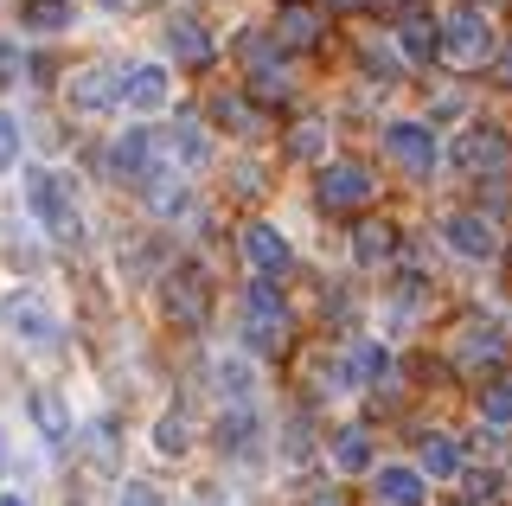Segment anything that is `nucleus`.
<instances>
[{
    "mask_svg": "<svg viewBox=\"0 0 512 506\" xmlns=\"http://www.w3.org/2000/svg\"><path fill=\"white\" fill-rule=\"evenodd\" d=\"M167 58H180V65H205L212 58V33H205L199 20H167Z\"/></svg>",
    "mask_w": 512,
    "mask_h": 506,
    "instance_id": "16",
    "label": "nucleus"
},
{
    "mask_svg": "<svg viewBox=\"0 0 512 506\" xmlns=\"http://www.w3.org/2000/svg\"><path fill=\"white\" fill-rule=\"evenodd\" d=\"M282 340H288V308L269 282H256L244 295V346L250 353H282Z\"/></svg>",
    "mask_w": 512,
    "mask_h": 506,
    "instance_id": "3",
    "label": "nucleus"
},
{
    "mask_svg": "<svg viewBox=\"0 0 512 506\" xmlns=\"http://www.w3.org/2000/svg\"><path fill=\"white\" fill-rule=\"evenodd\" d=\"M218 442L231 455H250L256 449V417H250V410H224V417H218Z\"/></svg>",
    "mask_w": 512,
    "mask_h": 506,
    "instance_id": "27",
    "label": "nucleus"
},
{
    "mask_svg": "<svg viewBox=\"0 0 512 506\" xmlns=\"http://www.w3.org/2000/svg\"><path fill=\"white\" fill-rule=\"evenodd\" d=\"M397 45H404V58H442V26L429 20V13H404V26H397Z\"/></svg>",
    "mask_w": 512,
    "mask_h": 506,
    "instance_id": "17",
    "label": "nucleus"
},
{
    "mask_svg": "<svg viewBox=\"0 0 512 506\" xmlns=\"http://www.w3.org/2000/svg\"><path fill=\"white\" fill-rule=\"evenodd\" d=\"M154 154H160V141H154L148 129H128V135L109 141V173H116L122 186H148V173L160 167Z\"/></svg>",
    "mask_w": 512,
    "mask_h": 506,
    "instance_id": "7",
    "label": "nucleus"
},
{
    "mask_svg": "<svg viewBox=\"0 0 512 506\" xmlns=\"http://www.w3.org/2000/svg\"><path fill=\"white\" fill-rule=\"evenodd\" d=\"M276 33H282V45L308 52V45L320 39V13H314V7H282V13H276Z\"/></svg>",
    "mask_w": 512,
    "mask_h": 506,
    "instance_id": "22",
    "label": "nucleus"
},
{
    "mask_svg": "<svg viewBox=\"0 0 512 506\" xmlns=\"http://www.w3.org/2000/svg\"><path fill=\"white\" fill-rule=\"evenodd\" d=\"M352 372H359L365 385H384V378H391V353L372 346V340H359V346H352Z\"/></svg>",
    "mask_w": 512,
    "mask_h": 506,
    "instance_id": "28",
    "label": "nucleus"
},
{
    "mask_svg": "<svg viewBox=\"0 0 512 506\" xmlns=\"http://www.w3.org/2000/svg\"><path fill=\"white\" fill-rule=\"evenodd\" d=\"M167 314L180 327H199L205 314H212V282H205L199 263H173V276H167Z\"/></svg>",
    "mask_w": 512,
    "mask_h": 506,
    "instance_id": "4",
    "label": "nucleus"
},
{
    "mask_svg": "<svg viewBox=\"0 0 512 506\" xmlns=\"http://www.w3.org/2000/svg\"><path fill=\"white\" fill-rule=\"evenodd\" d=\"M141 199H148V212H154V218H180L186 205H192L186 180H180V173H167V167H154V173H148V186H141Z\"/></svg>",
    "mask_w": 512,
    "mask_h": 506,
    "instance_id": "15",
    "label": "nucleus"
},
{
    "mask_svg": "<svg viewBox=\"0 0 512 506\" xmlns=\"http://www.w3.org/2000/svg\"><path fill=\"white\" fill-rule=\"evenodd\" d=\"M282 436H288V462H301V455H308V423H301V417H295V423H288V430H282Z\"/></svg>",
    "mask_w": 512,
    "mask_h": 506,
    "instance_id": "36",
    "label": "nucleus"
},
{
    "mask_svg": "<svg viewBox=\"0 0 512 506\" xmlns=\"http://www.w3.org/2000/svg\"><path fill=\"white\" fill-rule=\"evenodd\" d=\"M154 449L160 455H186V417H160L154 423Z\"/></svg>",
    "mask_w": 512,
    "mask_h": 506,
    "instance_id": "29",
    "label": "nucleus"
},
{
    "mask_svg": "<svg viewBox=\"0 0 512 506\" xmlns=\"http://www.w3.org/2000/svg\"><path fill=\"white\" fill-rule=\"evenodd\" d=\"M71 103L77 109H109V103H122V77L109 71V65H84L71 77Z\"/></svg>",
    "mask_w": 512,
    "mask_h": 506,
    "instance_id": "14",
    "label": "nucleus"
},
{
    "mask_svg": "<svg viewBox=\"0 0 512 506\" xmlns=\"http://www.w3.org/2000/svg\"><path fill=\"white\" fill-rule=\"evenodd\" d=\"M173 148H180V161H205V154H212V148H205V135L192 129V122H180V129H173V141H167V154H173Z\"/></svg>",
    "mask_w": 512,
    "mask_h": 506,
    "instance_id": "31",
    "label": "nucleus"
},
{
    "mask_svg": "<svg viewBox=\"0 0 512 506\" xmlns=\"http://www.w3.org/2000/svg\"><path fill=\"white\" fill-rule=\"evenodd\" d=\"M295 154H320V122H301L295 129Z\"/></svg>",
    "mask_w": 512,
    "mask_h": 506,
    "instance_id": "37",
    "label": "nucleus"
},
{
    "mask_svg": "<svg viewBox=\"0 0 512 506\" xmlns=\"http://www.w3.org/2000/svg\"><path fill=\"white\" fill-rule=\"evenodd\" d=\"M384 506H423V468H378Z\"/></svg>",
    "mask_w": 512,
    "mask_h": 506,
    "instance_id": "19",
    "label": "nucleus"
},
{
    "mask_svg": "<svg viewBox=\"0 0 512 506\" xmlns=\"http://www.w3.org/2000/svg\"><path fill=\"white\" fill-rule=\"evenodd\" d=\"M506 135L500 129H487V122H474V129H461V141H455V167L461 173H500L506 167Z\"/></svg>",
    "mask_w": 512,
    "mask_h": 506,
    "instance_id": "10",
    "label": "nucleus"
},
{
    "mask_svg": "<svg viewBox=\"0 0 512 506\" xmlns=\"http://www.w3.org/2000/svg\"><path fill=\"white\" fill-rule=\"evenodd\" d=\"M442 237H448V250H455V257H468V263L500 257V231H493L480 212H448L442 218Z\"/></svg>",
    "mask_w": 512,
    "mask_h": 506,
    "instance_id": "8",
    "label": "nucleus"
},
{
    "mask_svg": "<svg viewBox=\"0 0 512 506\" xmlns=\"http://www.w3.org/2000/svg\"><path fill=\"white\" fill-rule=\"evenodd\" d=\"M372 173H365L359 161H327L320 167V199L333 205V212H352V205H372Z\"/></svg>",
    "mask_w": 512,
    "mask_h": 506,
    "instance_id": "9",
    "label": "nucleus"
},
{
    "mask_svg": "<svg viewBox=\"0 0 512 506\" xmlns=\"http://www.w3.org/2000/svg\"><path fill=\"white\" fill-rule=\"evenodd\" d=\"M96 7H122V0H96Z\"/></svg>",
    "mask_w": 512,
    "mask_h": 506,
    "instance_id": "43",
    "label": "nucleus"
},
{
    "mask_svg": "<svg viewBox=\"0 0 512 506\" xmlns=\"http://www.w3.org/2000/svg\"><path fill=\"white\" fill-rule=\"evenodd\" d=\"M26 205L39 212V225L52 231L58 244H77V205H71V193H64V180H58V173L32 167V173H26Z\"/></svg>",
    "mask_w": 512,
    "mask_h": 506,
    "instance_id": "2",
    "label": "nucleus"
},
{
    "mask_svg": "<svg viewBox=\"0 0 512 506\" xmlns=\"http://www.w3.org/2000/svg\"><path fill=\"white\" fill-rule=\"evenodd\" d=\"M244 58H250V90L263 103H282L288 97V65L269 52V39H244Z\"/></svg>",
    "mask_w": 512,
    "mask_h": 506,
    "instance_id": "11",
    "label": "nucleus"
},
{
    "mask_svg": "<svg viewBox=\"0 0 512 506\" xmlns=\"http://www.w3.org/2000/svg\"><path fill=\"white\" fill-rule=\"evenodd\" d=\"M20 71H26V52L13 39H0V90H13L20 84Z\"/></svg>",
    "mask_w": 512,
    "mask_h": 506,
    "instance_id": "33",
    "label": "nucleus"
},
{
    "mask_svg": "<svg viewBox=\"0 0 512 506\" xmlns=\"http://www.w3.org/2000/svg\"><path fill=\"white\" fill-rule=\"evenodd\" d=\"M116 506H167V494H160V487H148V481H122Z\"/></svg>",
    "mask_w": 512,
    "mask_h": 506,
    "instance_id": "34",
    "label": "nucleus"
},
{
    "mask_svg": "<svg viewBox=\"0 0 512 506\" xmlns=\"http://www.w3.org/2000/svg\"><path fill=\"white\" fill-rule=\"evenodd\" d=\"M20 26L26 33H64L71 26V0H20Z\"/></svg>",
    "mask_w": 512,
    "mask_h": 506,
    "instance_id": "21",
    "label": "nucleus"
},
{
    "mask_svg": "<svg viewBox=\"0 0 512 506\" xmlns=\"http://www.w3.org/2000/svg\"><path fill=\"white\" fill-rule=\"evenodd\" d=\"M391 250H397V231H391V225H359V231H352V257H359L365 270H372V263H384Z\"/></svg>",
    "mask_w": 512,
    "mask_h": 506,
    "instance_id": "24",
    "label": "nucleus"
},
{
    "mask_svg": "<svg viewBox=\"0 0 512 506\" xmlns=\"http://www.w3.org/2000/svg\"><path fill=\"white\" fill-rule=\"evenodd\" d=\"M13 167H20V122L0 109V173H13Z\"/></svg>",
    "mask_w": 512,
    "mask_h": 506,
    "instance_id": "30",
    "label": "nucleus"
},
{
    "mask_svg": "<svg viewBox=\"0 0 512 506\" xmlns=\"http://www.w3.org/2000/svg\"><path fill=\"white\" fill-rule=\"evenodd\" d=\"M308 506H346V500H340V494H314Z\"/></svg>",
    "mask_w": 512,
    "mask_h": 506,
    "instance_id": "41",
    "label": "nucleus"
},
{
    "mask_svg": "<svg viewBox=\"0 0 512 506\" xmlns=\"http://www.w3.org/2000/svg\"><path fill=\"white\" fill-rule=\"evenodd\" d=\"M320 7H346L352 13V7H372V0H320Z\"/></svg>",
    "mask_w": 512,
    "mask_h": 506,
    "instance_id": "39",
    "label": "nucleus"
},
{
    "mask_svg": "<svg viewBox=\"0 0 512 506\" xmlns=\"http://www.w3.org/2000/svg\"><path fill=\"white\" fill-rule=\"evenodd\" d=\"M0 506H20V494H0Z\"/></svg>",
    "mask_w": 512,
    "mask_h": 506,
    "instance_id": "42",
    "label": "nucleus"
},
{
    "mask_svg": "<svg viewBox=\"0 0 512 506\" xmlns=\"http://www.w3.org/2000/svg\"><path fill=\"white\" fill-rule=\"evenodd\" d=\"M493 52H500V39H493V20H487L480 7L455 13V20L442 26V65H455V71H480V65H493Z\"/></svg>",
    "mask_w": 512,
    "mask_h": 506,
    "instance_id": "1",
    "label": "nucleus"
},
{
    "mask_svg": "<svg viewBox=\"0 0 512 506\" xmlns=\"http://www.w3.org/2000/svg\"><path fill=\"white\" fill-rule=\"evenodd\" d=\"M333 468H340V474H365V468H372V430L352 423V430L333 436Z\"/></svg>",
    "mask_w": 512,
    "mask_h": 506,
    "instance_id": "20",
    "label": "nucleus"
},
{
    "mask_svg": "<svg viewBox=\"0 0 512 506\" xmlns=\"http://www.w3.org/2000/svg\"><path fill=\"white\" fill-rule=\"evenodd\" d=\"M384 154L404 173H416V180H429V167H436V129L429 122H391L384 129Z\"/></svg>",
    "mask_w": 512,
    "mask_h": 506,
    "instance_id": "5",
    "label": "nucleus"
},
{
    "mask_svg": "<svg viewBox=\"0 0 512 506\" xmlns=\"http://www.w3.org/2000/svg\"><path fill=\"white\" fill-rule=\"evenodd\" d=\"M116 430H109V423H96V442H90V462L96 468H116V442H109Z\"/></svg>",
    "mask_w": 512,
    "mask_h": 506,
    "instance_id": "35",
    "label": "nucleus"
},
{
    "mask_svg": "<svg viewBox=\"0 0 512 506\" xmlns=\"http://www.w3.org/2000/svg\"><path fill=\"white\" fill-rule=\"evenodd\" d=\"M212 116H218V122H231V129H244V135L256 129V116H250V103H244V97H218V103H212Z\"/></svg>",
    "mask_w": 512,
    "mask_h": 506,
    "instance_id": "32",
    "label": "nucleus"
},
{
    "mask_svg": "<svg viewBox=\"0 0 512 506\" xmlns=\"http://www.w3.org/2000/svg\"><path fill=\"white\" fill-rule=\"evenodd\" d=\"M455 506H474V500H455Z\"/></svg>",
    "mask_w": 512,
    "mask_h": 506,
    "instance_id": "44",
    "label": "nucleus"
},
{
    "mask_svg": "<svg viewBox=\"0 0 512 506\" xmlns=\"http://www.w3.org/2000/svg\"><path fill=\"white\" fill-rule=\"evenodd\" d=\"M0 321H7V327H13V334H20L26 346H39V353H45V346H58V314L45 308V302H39L32 289L7 295V308H0Z\"/></svg>",
    "mask_w": 512,
    "mask_h": 506,
    "instance_id": "6",
    "label": "nucleus"
},
{
    "mask_svg": "<svg viewBox=\"0 0 512 506\" xmlns=\"http://www.w3.org/2000/svg\"><path fill=\"white\" fill-rule=\"evenodd\" d=\"M500 77H506V84H512V45H506V52H500Z\"/></svg>",
    "mask_w": 512,
    "mask_h": 506,
    "instance_id": "40",
    "label": "nucleus"
},
{
    "mask_svg": "<svg viewBox=\"0 0 512 506\" xmlns=\"http://www.w3.org/2000/svg\"><path fill=\"white\" fill-rule=\"evenodd\" d=\"M365 65H372L378 77H391V71H397V65H391V58H384V52H378V45H365Z\"/></svg>",
    "mask_w": 512,
    "mask_h": 506,
    "instance_id": "38",
    "label": "nucleus"
},
{
    "mask_svg": "<svg viewBox=\"0 0 512 506\" xmlns=\"http://www.w3.org/2000/svg\"><path fill=\"white\" fill-rule=\"evenodd\" d=\"M480 423H487V430H512V378H493V385L480 391Z\"/></svg>",
    "mask_w": 512,
    "mask_h": 506,
    "instance_id": "26",
    "label": "nucleus"
},
{
    "mask_svg": "<svg viewBox=\"0 0 512 506\" xmlns=\"http://www.w3.org/2000/svg\"><path fill=\"white\" fill-rule=\"evenodd\" d=\"M167 97H173V90H167V71H160V65H135V71L122 77V103L141 109V116L167 109Z\"/></svg>",
    "mask_w": 512,
    "mask_h": 506,
    "instance_id": "13",
    "label": "nucleus"
},
{
    "mask_svg": "<svg viewBox=\"0 0 512 506\" xmlns=\"http://www.w3.org/2000/svg\"><path fill=\"white\" fill-rule=\"evenodd\" d=\"M32 423H39L52 442H71V417H64L58 391H32Z\"/></svg>",
    "mask_w": 512,
    "mask_h": 506,
    "instance_id": "25",
    "label": "nucleus"
},
{
    "mask_svg": "<svg viewBox=\"0 0 512 506\" xmlns=\"http://www.w3.org/2000/svg\"><path fill=\"white\" fill-rule=\"evenodd\" d=\"M244 257H250V270L269 282V276L288 270V237H282L276 225H250V231H244Z\"/></svg>",
    "mask_w": 512,
    "mask_h": 506,
    "instance_id": "12",
    "label": "nucleus"
},
{
    "mask_svg": "<svg viewBox=\"0 0 512 506\" xmlns=\"http://www.w3.org/2000/svg\"><path fill=\"white\" fill-rule=\"evenodd\" d=\"M416 468H423L429 481H455V474H461V449H455V436L429 430V436H423V449H416Z\"/></svg>",
    "mask_w": 512,
    "mask_h": 506,
    "instance_id": "18",
    "label": "nucleus"
},
{
    "mask_svg": "<svg viewBox=\"0 0 512 506\" xmlns=\"http://www.w3.org/2000/svg\"><path fill=\"white\" fill-rule=\"evenodd\" d=\"M500 353H506V340H500V327H493V321H468V327H461V359L493 366Z\"/></svg>",
    "mask_w": 512,
    "mask_h": 506,
    "instance_id": "23",
    "label": "nucleus"
}]
</instances>
